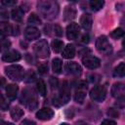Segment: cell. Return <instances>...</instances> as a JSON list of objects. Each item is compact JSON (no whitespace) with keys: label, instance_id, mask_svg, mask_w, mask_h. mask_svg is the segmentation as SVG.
<instances>
[{"label":"cell","instance_id":"obj_5","mask_svg":"<svg viewBox=\"0 0 125 125\" xmlns=\"http://www.w3.org/2000/svg\"><path fill=\"white\" fill-rule=\"evenodd\" d=\"M96 48L100 53L104 55H109L112 53V46L104 35L98 37L96 41Z\"/></svg>","mask_w":125,"mask_h":125},{"label":"cell","instance_id":"obj_6","mask_svg":"<svg viewBox=\"0 0 125 125\" xmlns=\"http://www.w3.org/2000/svg\"><path fill=\"white\" fill-rule=\"evenodd\" d=\"M21 103L24 104V105L29 109V110H33L37 107L38 103H37V99L34 97L32 91L28 92L27 90H25L24 92H22V96H21Z\"/></svg>","mask_w":125,"mask_h":125},{"label":"cell","instance_id":"obj_43","mask_svg":"<svg viewBox=\"0 0 125 125\" xmlns=\"http://www.w3.org/2000/svg\"><path fill=\"white\" fill-rule=\"evenodd\" d=\"M2 125H14V124L11 123V122H4V121H2Z\"/></svg>","mask_w":125,"mask_h":125},{"label":"cell","instance_id":"obj_36","mask_svg":"<svg viewBox=\"0 0 125 125\" xmlns=\"http://www.w3.org/2000/svg\"><path fill=\"white\" fill-rule=\"evenodd\" d=\"M49 83H50L51 88H52L53 90L56 89V88L58 87V79L55 78V77H50V79H49Z\"/></svg>","mask_w":125,"mask_h":125},{"label":"cell","instance_id":"obj_23","mask_svg":"<svg viewBox=\"0 0 125 125\" xmlns=\"http://www.w3.org/2000/svg\"><path fill=\"white\" fill-rule=\"evenodd\" d=\"M113 75H114L115 77H124V76H125V63H124V62L119 63V64L114 68Z\"/></svg>","mask_w":125,"mask_h":125},{"label":"cell","instance_id":"obj_37","mask_svg":"<svg viewBox=\"0 0 125 125\" xmlns=\"http://www.w3.org/2000/svg\"><path fill=\"white\" fill-rule=\"evenodd\" d=\"M17 3V1H14V0H2L1 1V4L3 5V6H13V5H15Z\"/></svg>","mask_w":125,"mask_h":125},{"label":"cell","instance_id":"obj_35","mask_svg":"<svg viewBox=\"0 0 125 125\" xmlns=\"http://www.w3.org/2000/svg\"><path fill=\"white\" fill-rule=\"evenodd\" d=\"M107 115H109L110 117H118L119 116V112L117 109L114 108H109L107 110Z\"/></svg>","mask_w":125,"mask_h":125},{"label":"cell","instance_id":"obj_34","mask_svg":"<svg viewBox=\"0 0 125 125\" xmlns=\"http://www.w3.org/2000/svg\"><path fill=\"white\" fill-rule=\"evenodd\" d=\"M0 105H1V109L2 110H6L9 106V104L5 101V98L3 95H1V102H0Z\"/></svg>","mask_w":125,"mask_h":125},{"label":"cell","instance_id":"obj_12","mask_svg":"<svg viewBox=\"0 0 125 125\" xmlns=\"http://www.w3.org/2000/svg\"><path fill=\"white\" fill-rule=\"evenodd\" d=\"M21 60V54L16 50L7 51L2 55V61L6 62H13Z\"/></svg>","mask_w":125,"mask_h":125},{"label":"cell","instance_id":"obj_11","mask_svg":"<svg viewBox=\"0 0 125 125\" xmlns=\"http://www.w3.org/2000/svg\"><path fill=\"white\" fill-rule=\"evenodd\" d=\"M86 89H87V84L85 82H81L78 85V89L76 90L75 94H74V101L76 103L82 104L86 98Z\"/></svg>","mask_w":125,"mask_h":125},{"label":"cell","instance_id":"obj_17","mask_svg":"<svg viewBox=\"0 0 125 125\" xmlns=\"http://www.w3.org/2000/svg\"><path fill=\"white\" fill-rule=\"evenodd\" d=\"M18 91H19V87L16 84H8L6 87V94L10 100H14L17 97Z\"/></svg>","mask_w":125,"mask_h":125},{"label":"cell","instance_id":"obj_24","mask_svg":"<svg viewBox=\"0 0 125 125\" xmlns=\"http://www.w3.org/2000/svg\"><path fill=\"white\" fill-rule=\"evenodd\" d=\"M62 62L61 59H54L53 62H52V68H53V71L55 73H61L62 71Z\"/></svg>","mask_w":125,"mask_h":125},{"label":"cell","instance_id":"obj_26","mask_svg":"<svg viewBox=\"0 0 125 125\" xmlns=\"http://www.w3.org/2000/svg\"><path fill=\"white\" fill-rule=\"evenodd\" d=\"M1 34L3 35L13 34V25H10L6 22H2L1 23Z\"/></svg>","mask_w":125,"mask_h":125},{"label":"cell","instance_id":"obj_28","mask_svg":"<svg viewBox=\"0 0 125 125\" xmlns=\"http://www.w3.org/2000/svg\"><path fill=\"white\" fill-rule=\"evenodd\" d=\"M124 35H125V31L122 28H116L113 31H111V33H110V37H112L113 39L122 38Z\"/></svg>","mask_w":125,"mask_h":125},{"label":"cell","instance_id":"obj_41","mask_svg":"<svg viewBox=\"0 0 125 125\" xmlns=\"http://www.w3.org/2000/svg\"><path fill=\"white\" fill-rule=\"evenodd\" d=\"M83 43H89V35L88 34H84L83 36H82V40H81Z\"/></svg>","mask_w":125,"mask_h":125},{"label":"cell","instance_id":"obj_2","mask_svg":"<svg viewBox=\"0 0 125 125\" xmlns=\"http://www.w3.org/2000/svg\"><path fill=\"white\" fill-rule=\"evenodd\" d=\"M5 73L11 80L14 81L21 80L24 77V69L20 64H12L5 67Z\"/></svg>","mask_w":125,"mask_h":125},{"label":"cell","instance_id":"obj_15","mask_svg":"<svg viewBox=\"0 0 125 125\" xmlns=\"http://www.w3.org/2000/svg\"><path fill=\"white\" fill-rule=\"evenodd\" d=\"M24 36L27 40H35L40 37V32L35 26H27L24 29Z\"/></svg>","mask_w":125,"mask_h":125},{"label":"cell","instance_id":"obj_27","mask_svg":"<svg viewBox=\"0 0 125 125\" xmlns=\"http://www.w3.org/2000/svg\"><path fill=\"white\" fill-rule=\"evenodd\" d=\"M52 47H53V50L55 53H60L61 51H62V48H63V42L59 40V39H55L53 42H52Z\"/></svg>","mask_w":125,"mask_h":125},{"label":"cell","instance_id":"obj_4","mask_svg":"<svg viewBox=\"0 0 125 125\" xmlns=\"http://www.w3.org/2000/svg\"><path fill=\"white\" fill-rule=\"evenodd\" d=\"M33 51H34L35 55L38 58H41V59H46L50 56L49 46H48V43L45 39L37 41L33 45Z\"/></svg>","mask_w":125,"mask_h":125},{"label":"cell","instance_id":"obj_31","mask_svg":"<svg viewBox=\"0 0 125 125\" xmlns=\"http://www.w3.org/2000/svg\"><path fill=\"white\" fill-rule=\"evenodd\" d=\"M38 71L39 73L41 74H45L48 72V63L44 62V63H41L39 66H38Z\"/></svg>","mask_w":125,"mask_h":125},{"label":"cell","instance_id":"obj_22","mask_svg":"<svg viewBox=\"0 0 125 125\" xmlns=\"http://www.w3.org/2000/svg\"><path fill=\"white\" fill-rule=\"evenodd\" d=\"M89 5H90V8L92 9V11L97 12V11L101 10L104 7V1H103V0H92V1H90Z\"/></svg>","mask_w":125,"mask_h":125},{"label":"cell","instance_id":"obj_20","mask_svg":"<svg viewBox=\"0 0 125 125\" xmlns=\"http://www.w3.org/2000/svg\"><path fill=\"white\" fill-rule=\"evenodd\" d=\"M11 15H12V19H13L15 21L20 22V21H21V20H22V17H23V11H22L21 8L17 7V8H14V9L12 10Z\"/></svg>","mask_w":125,"mask_h":125},{"label":"cell","instance_id":"obj_7","mask_svg":"<svg viewBox=\"0 0 125 125\" xmlns=\"http://www.w3.org/2000/svg\"><path fill=\"white\" fill-rule=\"evenodd\" d=\"M90 97L95 102H99V103L103 102L106 97V88H105V86H104V85L95 86L90 92Z\"/></svg>","mask_w":125,"mask_h":125},{"label":"cell","instance_id":"obj_9","mask_svg":"<svg viewBox=\"0 0 125 125\" xmlns=\"http://www.w3.org/2000/svg\"><path fill=\"white\" fill-rule=\"evenodd\" d=\"M80 33V27L76 22H71L66 27V36L69 40H75Z\"/></svg>","mask_w":125,"mask_h":125},{"label":"cell","instance_id":"obj_8","mask_svg":"<svg viewBox=\"0 0 125 125\" xmlns=\"http://www.w3.org/2000/svg\"><path fill=\"white\" fill-rule=\"evenodd\" d=\"M82 62H83V64L87 68H90V69H96V68H98L100 66V63H101L100 60L97 57L90 56V55L85 56L82 59Z\"/></svg>","mask_w":125,"mask_h":125},{"label":"cell","instance_id":"obj_40","mask_svg":"<svg viewBox=\"0 0 125 125\" xmlns=\"http://www.w3.org/2000/svg\"><path fill=\"white\" fill-rule=\"evenodd\" d=\"M20 125H35V122L32 120H29V119H24Z\"/></svg>","mask_w":125,"mask_h":125},{"label":"cell","instance_id":"obj_32","mask_svg":"<svg viewBox=\"0 0 125 125\" xmlns=\"http://www.w3.org/2000/svg\"><path fill=\"white\" fill-rule=\"evenodd\" d=\"M53 31H54V34L57 35V36H59V37L62 35V27H61L60 25H58V24H55V25L53 26Z\"/></svg>","mask_w":125,"mask_h":125},{"label":"cell","instance_id":"obj_14","mask_svg":"<svg viewBox=\"0 0 125 125\" xmlns=\"http://www.w3.org/2000/svg\"><path fill=\"white\" fill-rule=\"evenodd\" d=\"M111 95L114 98H121L125 96V84L123 83H114L111 88Z\"/></svg>","mask_w":125,"mask_h":125},{"label":"cell","instance_id":"obj_33","mask_svg":"<svg viewBox=\"0 0 125 125\" xmlns=\"http://www.w3.org/2000/svg\"><path fill=\"white\" fill-rule=\"evenodd\" d=\"M115 105L117 107H124L125 106V97H121V98H118L116 103H115Z\"/></svg>","mask_w":125,"mask_h":125},{"label":"cell","instance_id":"obj_3","mask_svg":"<svg viewBox=\"0 0 125 125\" xmlns=\"http://www.w3.org/2000/svg\"><path fill=\"white\" fill-rule=\"evenodd\" d=\"M69 100H70V90H69V87L67 86V83L63 82V84L61 88L60 95L54 99L53 104L57 105V106H61V105L67 104V102Z\"/></svg>","mask_w":125,"mask_h":125},{"label":"cell","instance_id":"obj_1","mask_svg":"<svg viewBox=\"0 0 125 125\" xmlns=\"http://www.w3.org/2000/svg\"><path fill=\"white\" fill-rule=\"evenodd\" d=\"M37 6L40 14L45 19L53 20L59 14V5L55 1H40Z\"/></svg>","mask_w":125,"mask_h":125},{"label":"cell","instance_id":"obj_44","mask_svg":"<svg viewBox=\"0 0 125 125\" xmlns=\"http://www.w3.org/2000/svg\"><path fill=\"white\" fill-rule=\"evenodd\" d=\"M121 23H122L123 25H125V17H124V18L121 20Z\"/></svg>","mask_w":125,"mask_h":125},{"label":"cell","instance_id":"obj_39","mask_svg":"<svg viewBox=\"0 0 125 125\" xmlns=\"http://www.w3.org/2000/svg\"><path fill=\"white\" fill-rule=\"evenodd\" d=\"M101 125H116V122L113 121V120H111V119H104L101 123Z\"/></svg>","mask_w":125,"mask_h":125},{"label":"cell","instance_id":"obj_21","mask_svg":"<svg viewBox=\"0 0 125 125\" xmlns=\"http://www.w3.org/2000/svg\"><path fill=\"white\" fill-rule=\"evenodd\" d=\"M22 115H23V110H22L21 107L15 106V107H13V108L11 109V116H12V118H13L14 120H16V121L20 120V118H21Z\"/></svg>","mask_w":125,"mask_h":125},{"label":"cell","instance_id":"obj_18","mask_svg":"<svg viewBox=\"0 0 125 125\" xmlns=\"http://www.w3.org/2000/svg\"><path fill=\"white\" fill-rule=\"evenodd\" d=\"M62 57L64 59H72L75 56V48L72 44H67L62 50Z\"/></svg>","mask_w":125,"mask_h":125},{"label":"cell","instance_id":"obj_42","mask_svg":"<svg viewBox=\"0 0 125 125\" xmlns=\"http://www.w3.org/2000/svg\"><path fill=\"white\" fill-rule=\"evenodd\" d=\"M75 125H88V124L86 122H84V121H78V122H76Z\"/></svg>","mask_w":125,"mask_h":125},{"label":"cell","instance_id":"obj_30","mask_svg":"<svg viewBox=\"0 0 125 125\" xmlns=\"http://www.w3.org/2000/svg\"><path fill=\"white\" fill-rule=\"evenodd\" d=\"M1 38H2L1 39V41H2V43H1V51L4 52L5 50H8L9 49V47L11 46V42L9 40H5L3 34H1Z\"/></svg>","mask_w":125,"mask_h":125},{"label":"cell","instance_id":"obj_46","mask_svg":"<svg viewBox=\"0 0 125 125\" xmlns=\"http://www.w3.org/2000/svg\"><path fill=\"white\" fill-rule=\"evenodd\" d=\"M61 125H69V124H67V123H62Z\"/></svg>","mask_w":125,"mask_h":125},{"label":"cell","instance_id":"obj_19","mask_svg":"<svg viewBox=\"0 0 125 125\" xmlns=\"http://www.w3.org/2000/svg\"><path fill=\"white\" fill-rule=\"evenodd\" d=\"M76 16V10L72 6H66L64 9V20L65 21H70L73 20Z\"/></svg>","mask_w":125,"mask_h":125},{"label":"cell","instance_id":"obj_38","mask_svg":"<svg viewBox=\"0 0 125 125\" xmlns=\"http://www.w3.org/2000/svg\"><path fill=\"white\" fill-rule=\"evenodd\" d=\"M26 82H30V81H32V80H34V78H35V75H34V73L32 72V71H28V73L26 74Z\"/></svg>","mask_w":125,"mask_h":125},{"label":"cell","instance_id":"obj_13","mask_svg":"<svg viewBox=\"0 0 125 125\" xmlns=\"http://www.w3.org/2000/svg\"><path fill=\"white\" fill-rule=\"evenodd\" d=\"M53 116H54V111L49 107H43L39 109L36 113V117L39 120H50L53 118Z\"/></svg>","mask_w":125,"mask_h":125},{"label":"cell","instance_id":"obj_45","mask_svg":"<svg viewBox=\"0 0 125 125\" xmlns=\"http://www.w3.org/2000/svg\"><path fill=\"white\" fill-rule=\"evenodd\" d=\"M122 46H123L124 49H125V38H124V40H123V42H122Z\"/></svg>","mask_w":125,"mask_h":125},{"label":"cell","instance_id":"obj_10","mask_svg":"<svg viewBox=\"0 0 125 125\" xmlns=\"http://www.w3.org/2000/svg\"><path fill=\"white\" fill-rule=\"evenodd\" d=\"M64 70L67 74L69 75H74V76H77V75H80L81 72H82V68L81 66L75 62H66L65 65H64Z\"/></svg>","mask_w":125,"mask_h":125},{"label":"cell","instance_id":"obj_29","mask_svg":"<svg viewBox=\"0 0 125 125\" xmlns=\"http://www.w3.org/2000/svg\"><path fill=\"white\" fill-rule=\"evenodd\" d=\"M27 21H28L29 23H31V24H35V25H39V24H41V20H40V18H39L37 15H35V14H31V15L28 17Z\"/></svg>","mask_w":125,"mask_h":125},{"label":"cell","instance_id":"obj_16","mask_svg":"<svg viewBox=\"0 0 125 125\" xmlns=\"http://www.w3.org/2000/svg\"><path fill=\"white\" fill-rule=\"evenodd\" d=\"M80 24L85 30H89L93 24V18L90 14H84L80 18Z\"/></svg>","mask_w":125,"mask_h":125},{"label":"cell","instance_id":"obj_25","mask_svg":"<svg viewBox=\"0 0 125 125\" xmlns=\"http://www.w3.org/2000/svg\"><path fill=\"white\" fill-rule=\"evenodd\" d=\"M36 89H37V92L39 93V95L40 96H45L46 95V84H45V82L42 80V79H39V80H37V82H36Z\"/></svg>","mask_w":125,"mask_h":125}]
</instances>
